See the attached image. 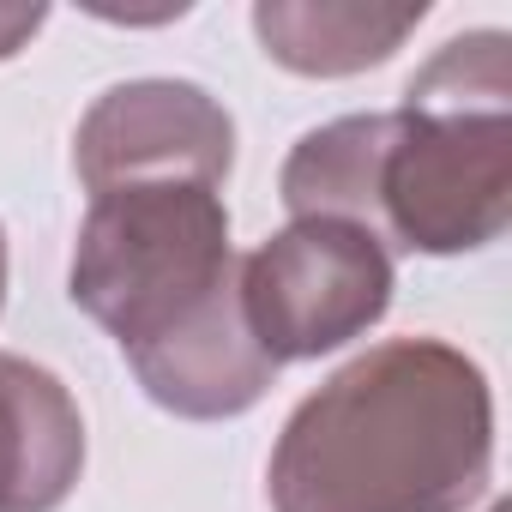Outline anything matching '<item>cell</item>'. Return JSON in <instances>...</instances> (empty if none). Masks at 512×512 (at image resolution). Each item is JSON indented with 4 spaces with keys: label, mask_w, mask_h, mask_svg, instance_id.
<instances>
[{
    "label": "cell",
    "mask_w": 512,
    "mask_h": 512,
    "mask_svg": "<svg viewBox=\"0 0 512 512\" xmlns=\"http://www.w3.org/2000/svg\"><path fill=\"white\" fill-rule=\"evenodd\" d=\"M494 398L440 338H392L296 404L272 452L278 512H464L488 488Z\"/></svg>",
    "instance_id": "1"
},
{
    "label": "cell",
    "mask_w": 512,
    "mask_h": 512,
    "mask_svg": "<svg viewBox=\"0 0 512 512\" xmlns=\"http://www.w3.org/2000/svg\"><path fill=\"white\" fill-rule=\"evenodd\" d=\"M506 37L446 43L416 79L374 175V235L410 253H470L512 223V121Z\"/></svg>",
    "instance_id": "2"
},
{
    "label": "cell",
    "mask_w": 512,
    "mask_h": 512,
    "mask_svg": "<svg viewBox=\"0 0 512 512\" xmlns=\"http://www.w3.org/2000/svg\"><path fill=\"white\" fill-rule=\"evenodd\" d=\"M235 272L223 193L199 181H145L91 199L73 247V302L115 332L121 350H139L235 284Z\"/></svg>",
    "instance_id": "3"
},
{
    "label": "cell",
    "mask_w": 512,
    "mask_h": 512,
    "mask_svg": "<svg viewBox=\"0 0 512 512\" xmlns=\"http://www.w3.org/2000/svg\"><path fill=\"white\" fill-rule=\"evenodd\" d=\"M392 308V253L344 217H296L241 260V314L260 350L284 362L362 338Z\"/></svg>",
    "instance_id": "4"
},
{
    "label": "cell",
    "mask_w": 512,
    "mask_h": 512,
    "mask_svg": "<svg viewBox=\"0 0 512 512\" xmlns=\"http://www.w3.org/2000/svg\"><path fill=\"white\" fill-rule=\"evenodd\" d=\"M73 163L91 199L145 181L223 187L235 163V121L187 79H133L91 103L73 139Z\"/></svg>",
    "instance_id": "5"
},
{
    "label": "cell",
    "mask_w": 512,
    "mask_h": 512,
    "mask_svg": "<svg viewBox=\"0 0 512 512\" xmlns=\"http://www.w3.org/2000/svg\"><path fill=\"white\" fill-rule=\"evenodd\" d=\"M127 362H133L139 386L151 392V404H163L169 416H187V422L241 416L278 380V362L247 332L241 272H235V284H223L217 296L187 308L175 326H163L151 344L127 350Z\"/></svg>",
    "instance_id": "6"
},
{
    "label": "cell",
    "mask_w": 512,
    "mask_h": 512,
    "mask_svg": "<svg viewBox=\"0 0 512 512\" xmlns=\"http://www.w3.org/2000/svg\"><path fill=\"white\" fill-rule=\"evenodd\" d=\"M85 470V422L73 392L0 350V512H55Z\"/></svg>",
    "instance_id": "7"
},
{
    "label": "cell",
    "mask_w": 512,
    "mask_h": 512,
    "mask_svg": "<svg viewBox=\"0 0 512 512\" xmlns=\"http://www.w3.org/2000/svg\"><path fill=\"white\" fill-rule=\"evenodd\" d=\"M422 25V7H350V0H260L253 31L266 55L308 79H344L362 67H380L410 31Z\"/></svg>",
    "instance_id": "8"
},
{
    "label": "cell",
    "mask_w": 512,
    "mask_h": 512,
    "mask_svg": "<svg viewBox=\"0 0 512 512\" xmlns=\"http://www.w3.org/2000/svg\"><path fill=\"white\" fill-rule=\"evenodd\" d=\"M386 133L392 115H344L332 127H314L284 163V205L296 217H344L374 229V175Z\"/></svg>",
    "instance_id": "9"
},
{
    "label": "cell",
    "mask_w": 512,
    "mask_h": 512,
    "mask_svg": "<svg viewBox=\"0 0 512 512\" xmlns=\"http://www.w3.org/2000/svg\"><path fill=\"white\" fill-rule=\"evenodd\" d=\"M43 19H49V7H0V61L19 55L43 31Z\"/></svg>",
    "instance_id": "10"
},
{
    "label": "cell",
    "mask_w": 512,
    "mask_h": 512,
    "mask_svg": "<svg viewBox=\"0 0 512 512\" xmlns=\"http://www.w3.org/2000/svg\"><path fill=\"white\" fill-rule=\"evenodd\" d=\"M0 302H7V229H0Z\"/></svg>",
    "instance_id": "11"
}]
</instances>
